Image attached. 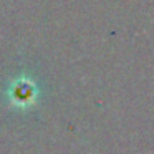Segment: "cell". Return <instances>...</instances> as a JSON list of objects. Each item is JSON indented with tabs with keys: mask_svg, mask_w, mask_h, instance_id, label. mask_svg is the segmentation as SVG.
Wrapping results in <instances>:
<instances>
[{
	"mask_svg": "<svg viewBox=\"0 0 154 154\" xmlns=\"http://www.w3.org/2000/svg\"><path fill=\"white\" fill-rule=\"evenodd\" d=\"M32 96H33V90L30 88V85H28V83L17 85V90H15V101L27 103Z\"/></svg>",
	"mask_w": 154,
	"mask_h": 154,
	"instance_id": "cell-1",
	"label": "cell"
}]
</instances>
